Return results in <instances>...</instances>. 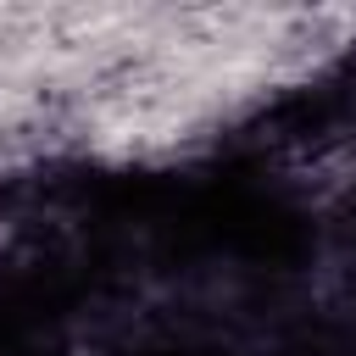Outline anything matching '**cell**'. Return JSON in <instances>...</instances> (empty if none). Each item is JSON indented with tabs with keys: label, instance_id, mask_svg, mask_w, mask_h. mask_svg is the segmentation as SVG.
Segmentation results:
<instances>
[]
</instances>
